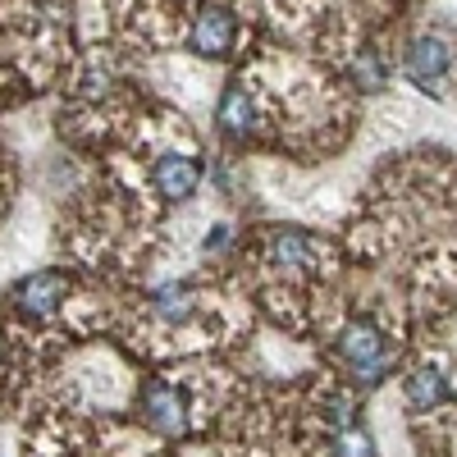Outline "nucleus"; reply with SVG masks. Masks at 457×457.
Masks as SVG:
<instances>
[{
    "label": "nucleus",
    "instance_id": "obj_1",
    "mask_svg": "<svg viewBox=\"0 0 457 457\" xmlns=\"http://www.w3.org/2000/svg\"><path fill=\"white\" fill-rule=\"evenodd\" d=\"M338 348H343V357H348V366H353V375H357V385H379V379L389 375V338H385V329H379L375 320H353L348 329H343V338H338Z\"/></svg>",
    "mask_w": 457,
    "mask_h": 457
},
{
    "label": "nucleus",
    "instance_id": "obj_2",
    "mask_svg": "<svg viewBox=\"0 0 457 457\" xmlns=\"http://www.w3.org/2000/svg\"><path fill=\"white\" fill-rule=\"evenodd\" d=\"M448 69H453V46H448V37L421 32V37H416V42L407 46V79L421 87V92H439L444 79H448Z\"/></svg>",
    "mask_w": 457,
    "mask_h": 457
},
{
    "label": "nucleus",
    "instance_id": "obj_3",
    "mask_svg": "<svg viewBox=\"0 0 457 457\" xmlns=\"http://www.w3.org/2000/svg\"><path fill=\"white\" fill-rule=\"evenodd\" d=\"M238 42V19L228 14L224 5H202L193 28H187V46L197 55H211V60H224Z\"/></svg>",
    "mask_w": 457,
    "mask_h": 457
},
{
    "label": "nucleus",
    "instance_id": "obj_4",
    "mask_svg": "<svg viewBox=\"0 0 457 457\" xmlns=\"http://www.w3.org/2000/svg\"><path fill=\"white\" fill-rule=\"evenodd\" d=\"M265 261L279 265V270H320L325 243L307 228H275L270 243H265Z\"/></svg>",
    "mask_w": 457,
    "mask_h": 457
},
{
    "label": "nucleus",
    "instance_id": "obj_5",
    "mask_svg": "<svg viewBox=\"0 0 457 457\" xmlns=\"http://www.w3.org/2000/svg\"><path fill=\"white\" fill-rule=\"evenodd\" d=\"M64 297H69V279H64L60 270H37V275L19 279L14 307H19V316H28V320H46V316L60 312Z\"/></svg>",
    "mask_w": 457,
    "mask_h": 457
},
{
    "label": "nucleus",
    "instance_id": "obj_6",
    "mask_svg": "<svg viewBox=\"0 0 457 457\" xmlns=\"http://www.w3.org/2000/svg\"><path fill=\"white\" fill-rule=\"evenodd\" d=\"M137 407H142V421L156 426L161 435H183L187 430V403L174 385H165V379H151V385L142 389V398H137Z\"/></svg>",
    "mask_w": 457,
    "mask_h": 457
},
{
    "label": "nucleus",
    "instance_id": "obj_7",
    "mask_svg": "<svg viewBox=\"0 0 457 457\" xmlns=\"http://www.w3.org/2000/svg\"><path fill=\"white\" fill-rule=\"evenodd\" d=\"M151 183H156L161 197L187 202L202 183V161L187 156V151H165V156H156V165H151Z\"/></svg>",
    "mask_w": 457,
    "mask_h": 457
},
{
    "label": "nucleus",
    "instance_id": "obj_8",
    "mask_svg": "<svg viewBox=\"0 0 457 457\" xmlns=\"http://www.w3.org/2000/svg\"><path fill=\"white\" fill-rule=\"evenodd\" d=\"M403 398H407V411H416V416L439 411V407L453 398L448 370H444L439 361H421V366H411L407 385H403Z\"/></svg>",
    "mask_w": 457,
    "mask_h": 457
},
{
    "label": "nucleus",
    "instance_id": "obj_9",
    "mask_svg": "<svg viewBox=\"0 0 457 457\" xmlns=\"http://www.w3.org/2000/svg\"><path fill=\"white\" fill-rule=\"evenodd\" d=\"M215 120H220V133H228V137H247L256 129V96L247 92V79H234L224 87Z\"/></svg>",
    "mask_w": 457,
    "mask_h": 457
},
{
    "label": "nucleus",
    "instance_id": "obj_10",
    "mask_svg": "<svg viewBox=\"0 0 457 457\" xmlns=\"http://www.w3.org/2000/svg\"><path fill=\"white\" fill-rule=\"evenodd\" d=\"M151 312H156L165 325H183V320H193L197 297H193L187 284H161L156 293H151Z\"/></svg>",
    "mask_w": 457,
    "mask_h": 457
},
{
    "label": "nucleus",
    "instance_id": "obj_11",
    "mask_svg": "<svg viewBox=\"0 0 457 457\" xmlns=\"http://www.w3.org/2000/svg\"><path fill=\"white\" fill-rule=\"evenodd\" d=\"M329 457H375V444L361 426H343L329 435Z\"/></svg>",
    "mask_w": 457,
    "mask_h": 457
},
{
    "label": "nucleus",
    "instance_id": "obj_12",
    "mask_svg": "<svg viewBox=\"0 0 457 457\" xmlns=\"http://www.w3.org/2000/svg\"><path fill=\"white\" fill-rule=\"evenodd\" d=\"M224 243H228V228H224V224H215V228H211V234L202 238V247H206V252H220Z\"/></svg>",
    "mask_w": 457,
    "mask_h": 457
}]
</instances>
